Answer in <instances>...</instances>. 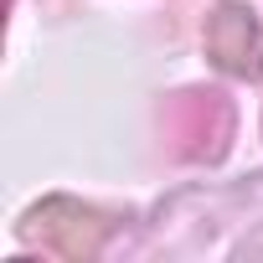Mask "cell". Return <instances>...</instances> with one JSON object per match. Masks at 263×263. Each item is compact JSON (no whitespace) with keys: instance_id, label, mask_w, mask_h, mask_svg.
<instances>
[{"instance_id":"6da1fadb","label":"cell","mask_w":263,"mask_h":263,"mask_svg":"<svg viewBox=\"0 0 263 263\" xmlns=\"http://www.w3.org/2000/svg\"><path fill=\"white\" fill-rule=\"evenodd\" d=\"M21 237L31 248H47V253L67 258V263H83V258H93L103 248L108 217L93 212V206H83V201H72V196H52V201H42V206L26 212Z\"/></svg>"},{"instance_id":"3957f363","label":"cell","mask_w":263,"mask_h":263,"mask_svg":"<svg viewBox=\"0 0 263 263\" xmlns=\"http://www.w3.org/2000/svg\"><path fill=\"white\" fill-rule=\"evenodd\" d=\"M206 52L222 72H237V78H253L263 52H258V21L248 6H217L212 26H206Z\"/></svg>"},{"instance_id":"7a4b0ae2","label":"cell","mask_w":263,"mask_h":263,"mask_svg":"<svg viewBox=\"0 0 263 263\" xmlns=\"http://www.w3.org/2000/svg\"><path fill=\"white\" fill-rule=\"evenodd\" d=\"M165 129H171L181 160H217L227 150V135H232V103L212 88L181 93L165 114Z\"/></svg>"}]
</instances>
